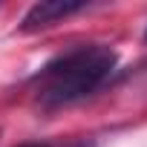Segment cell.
I'll use <instances>...</instances> for the list:
<instances>
[{
	"label": "cell",
	"instance_id": "6da1fadb",
	"mask_svg": "<svg viewBox=\"0 0 147 147\" xmlns=\"http://www.w3.org/2000/svg\"><path fill=\"white\" fill-rule=\"evenodd\" d=\"M118 52L107 43H78L46 61L29 78V90L43 110L75 104L101 90L115 72Z\"/></svg>",
	"mask_w": 147,
	"mask_h": 147
},
{
	"label": "cell",
	"instance_id": "7a4b0ae2",
	"mask_svg": "<svg viewBox=\"0 0 147 147\" xmlns=\"http://www.w3.org/2000/svg\"><path fill=\"white\" fill-rule=\"evenodd\" d=\"M84 9H87L84 0H43V3H35V6L23 15L20 29H23V32H40V29H49V26L61 23V20L69 18V15L84 12Z\"/></svg>",
	"mask_w": 147,
	"mask_h": 147
},
{
	"label": "cell",
	"instance_id": "3957f363",
	"mask_svg": "<svg viewBox=\"0 0 147 147\" xmlns=\"http://www.w3.org/2000/svg\"><path fill=\"white\" fill-rule=\"evenodd\" d=\"M20 147H52V144H20ZM69 147H90V144H69Z\"/></svg>",
	"mask_w": 147,
	"mask_h": 147
},
{
	"label": "cell",
	"instance_id": "277c9868",
	"mask_svg": "<svg viewBox=\"0 0 147 147\" xmlns=\"http://www.w3.org/2000/svg\"><path fill=\"white\" fill-rule=\"evenodd\" d=\"M144 40H147V29H144Z\"/></svg>",
	"mask_w": 147,
	"mask_h": 147
}]
</instances>
